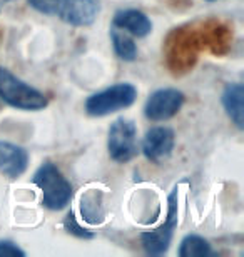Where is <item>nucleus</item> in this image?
Listing matches in <instances>:
<instances>
[{"label":"nucleus","mask_w":244,"mask_h":257,"mask_svg":"<svg viewBox=\"0 0 244 257\" xmlns=\"http://www.w3.org/2000/svg\"><path fill=\"white\" fill-rule=\"evenodd\" d=\"M0 99L17 110L37 112L49 105V99L35 87L19 79L9 69L0 67Z\"/></svg>","instance_id":"1"},{"label":"nucleus","mask_w":244,"mask_h":257,"mask_svg":"<svg viewBox=\"0 0 244 257\" xmlns=\"http://www.w3.org/2000/svg\"><path fill=\"white\" fill-rule=\"evenodd\" d=\"M32 182L42 192V205L49 210H62L70 204L74 191L54 162H44L35 171Z\"/></svg>","instance_id":"2"},{"label":"nucleus","mask_w":244,"mask_h":257,"mask_svg":"<svg viewBox=\"0 0 244 257\" xmlns=\"http://www.w3.org/2000/svg\"><path fill=\"white\" fill-rule=\"evenodd\" d=\"M136 99V85L129 84V82H119V84H114L87 97L84 109L91 117H106L131 107Z\"/></svg>","instance_id":"3"},{"label":"nucleus","mask_w":244,"mask_h":257,"mask_svg":"<svg viewBox=\"0 0 244 257\" xmlns=\"http://www.w3.org/2000/svg\"><path fill=\"white\" fill-rule=\"evenodd\" d=\"M107 151L117 164H127L137 157V127L132 120L119 117L112 122L107 134Z\"/></svg>","instance_id":"4"},{"label":"nucleus","mask_w":244,"mask_h":257,"mask_svg":"<svg viewBox=\"0 0 244 257\" xmlns=\"http://www.w3.org/2000/svg\"><path fill=\"white\" fill-rule=\"evenodd\" d=\"M168 219L162 225H159L157 229L147 230V232L141 234V242L142 247L149 255H162L169 250V245L173 242L174 229L178 225V189H174L171 192L168 199Z\"/></svg>","instance_id":"5"},{"label":"nucleus","mask_w":244,"mask_h":257,"mask_svg":"<svg viewBox=\"0 0 244 257\" xmlns=\"http://www.w3.org/2000/svg\"><path fill=\"white\" fill-rule=\"evenodd\" d=\"M184 94L178 89H157L147 97L144 104V115L152 122H166L178 114L184 105Z\"/></svg>","instance_id":"6"},{"label":"nucleus","mask_w":244,"mask_h":257,"mask_svg":"<svg viewBox=\"0 0 244 257\" xmlns=\"http://www.w3.org/2000/svg\"><path fill=\"white\" fill-rule=\"evenodd\" d=\"M101 14V0H59L55 17L70 27H89Z\"/></svg>","instance_id":"7"},{"label":"nucleus","mask_w":244,"mask_h":257,"mask_svg":"<svg viewBox=\"0 0 244 257\" xmlns=\"http://www.w3.org/2000/svg\"><path fill=\"white\" fill-rule=\"evenodd\" d=\"M176 134L171 127L157 125L149 128L142 139L141 151L147 161L154 164H160L168 159L174 151Z\"/></svg>","instance_id":"8"},{"label":"nucleus","mask_w":244,"mask_h":257,"mask_svg":"<svg viewBox=\"0 0 244 257\" xmlns=\"http://www.w3.org/2000/svg\"><path fill=\"white\" fill-rule=\"evenodd\" d=\"M29 152L17 144L0 141V174L9 179H17L27 171Z\"/></svg>","instance_id":"9"},{"label":"nucleus","mask_w":244,"mask_h":257,"mask_svg":"<svg viewBox=\"0 0 244 257\" xmlns=\"http://www.w3.org/2000/svg\"><path fill=\"white\" fill-rule=\"evenodd\" d=\"M112 25L124 30L132 37L144 39L152 32V22L142 10L137 9H121L114 14Z\"/></svg>","instance_id":"10"},{"label":"nucleus","mask_w":244,"mask_h":257,"mask_svg":"<svg viewBox=\"0 0 244 257\" xmlns=\"http://www.w3.org/2000/svg\"><path fill=\"white\" fill-rule=\"evenodd\" d=\"M242 99H244V85L241 82H232V84H227L224 87L221 94V104L224 107L227 117L232 120L239 131L244 128V107H242Z\"/></svg>","instance_id":"11"},{"label":"nucleus","mask_w":244,"mask_h":257,"mask_svg":"<svg viewBox=\"0 0 244 257\" xmlns=\"http://www.w3.org/2000/svg\"><path fill=\"white\" fill-rule=\"evenodd\" d=\"M80 212L82 219L89 224H102L106 219V209H104V199L101 191H89L80 199Z\"/></svg>","instance_id":"12"},{"label":"nucleus","mask_w":244,"mask_h":257,"mask_svg":"<svg viewBox=\"0 0 244 257\" xmlns=\"http://www.w3.org/2000/svg\"><path fill=\"white\" fill-rule=\"evenodd\" d=\"M111 42L116 55L124 62H134L137 59V45L134 42L132 35L117 27H111Z\"/></svg>","instance_id":"13"},{"label":"nucleus","mask_w":244,"mask_h":257,"mask_svg":"<svg viewBox=\"0 0 244 257\" xmlns=\"http://www.w3.org/2000/svg\"><path fill=\"white\" fill-rule=\"evenodd\" d=\"M178 254L179 257H207L212 254V249L211 244L204 237L196 234H189L181 240Z\"/></svg>","instance_id":"14"},{"label":"nucleus","mask_w":244,"mask_h":257,"mask_svg":"<svg viewBox=\"0 0 244 257\" xmlns=\"http://www.w3.org/2000/svg\"><path fill=\"white\" fill-rule=\"evenodd\" d=\"M64 227H65L67 232L75 235V237H79V239H92V237H94V232L84 229L79 222H77V219H75V215H74L72 210L67 214V217L64 219Z\"/></svg>","instance_id":"15"},{"label":"nucleus","mask_w":244,"mask_h":257,"mask_svg":"<svg viewBox=\"0 0 244 257\" xmlns=\"http://www.w3.org/2000/svg\"><path fill=\"white\" fill-rule=\"evenodd\" d=\"M29 7H32L35 12L44 15H55L59 0H27Z\"/></svg>","instance_id":"16"},{"label":"nucleus","mask_w":244,"mask_h":257,"mask_svg":"<svg viewBox=\"0 0 244 257\" xmlns=\"http://www.w3.org/2000/svg\"><path fill=\"white\" fill-rule=\"evenodd\" d=\"M7 255H12V257H24V255H25V250H24V249H20L17 244L12 242V240L0 239V257H7Z\"/></svg>","instance_id":"17"},{"label":"nucleus","mask_w":244,"mask_h":257,"mask_svg":"<svg viewBox=\"0 0 244 257\" xmlns=\"http://www.w3.org/2000/svg\"><path fill=\"white\" fill-rule=\"evenodd\" d=\"M10 2H15V0H0V9L4 7V5H7V4H10Z\"/></svg>","instance_id":"18"},{"label":"nucleus","mask_w":244,"mask_h":257,"mask_svg":"<svg viewBox=\"0 0 244 257\" xmlns=\"http://www.w3.org/2000/svg\"><path fill=\"white\" fill-rule=\"evenodd\" d=\"M206 2H216V0H206Z\"/></svg>","instance_id":"19"}]
</instances>
